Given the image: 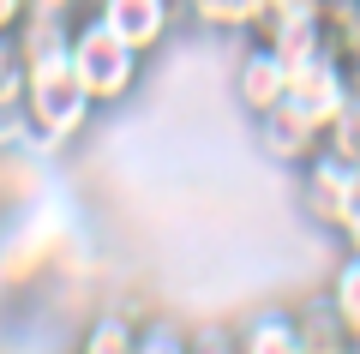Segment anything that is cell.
Masks as SVG:
<instances>
[{
  "label": "cell",
  "instance_id": "obj_4",
  "mask_svg": "<svg viewBox=\"0 0 360 354\" xmlns=\"http://www.w3.org/2000/svg\"><path fill=\"white\" fill-rule=\"evenodd\" d=\"M288 108L307 120V127L330 132V120L348 108V66L336 61L330 49H312L300 61H288Z\"/></svg>",
  "mask_w": 360,
  "mask_h": 354
},
{
  "label": "cell",
  "instance_id": "obj_13",
  "mask_svg": "<svg viewBox=\"0 0 360 354\" xmlns=\"http://www.w3.org/2000/svg\"><path fill=\"white\" fill-rule=\"evenodd\" d=\"M324 49L336 61H360V0H324Z\"/></svg>",
  "mask_w": 360,
  "mask_h": 354
},
{
  "label": "cell",
  "instance_id": "obj_11",
  "mask_svg": "<svg viewBox=\"0 0 360 354\" xmlns=\"http://www.w3.org/2000/svg\"><path fill=\"white\" fill-rule=\"evenodd\" d=\"M252 13H258V0H186V18L198 30H217V37H246Z\"/></svg>",
  "mask_w": 360,
  "mask_h": 354
},
{
  "label": "cell",
  "instance_id": "obj_19",
  "mask_svg": "<svg viewBox=\"0 0 360 354\" xmlns=\"http://www.w3.org/2000/svg\"><path fill=\"white\" fill-rule=\"evenodd\" d=\"M336 241H342V253H360V198H354V210H348V222L336 228Z\"/></svg>",
  "mask_w": 360,
  "mask_h": 354
},
{
  "label": "cell",
  "instance_id": "obj_2",
  "mask_svg": "<svg viewBox=\"0 0 360 354\" xmlns=\"http://www.w3.org/2000/svg\"><path fill=\"white\" fill-rule=\"evenodd\" d=\"M66 61H72V72H78V84H84V96L96 102V114H103V108H120V102H132V90H139V78H144V54L132 49V42H120L96 13H84V18L72 25Z\"/></svg>",
  "mask_w": 360,
  "mask_h": 354
},
{
  "label": "cell",
  "instance_id": "obj_10",
  "mask_svg": "<svg viewBox=\"0 0 360 354\" xmlns=\"http://www.w3.org/2000/svg\"><path fill=\"white\" fill-rule=\"evenodd\" d=\"M324 306H330L336 324L348 330V342H360V253L336 258V270L324 277Z\"/></svg>",
  "mask_w": 360,
  "mask_h": 354
},
{
  "label": "cell",
  "instance_id": "obj_23",
  "mask_svg": "<svg viewBox=\"0 0 360 354\" xmlns=\"http://www.w3.org/2000/svg\"><path fill=\"white\" fill-rule=\"evenodd\" d=\"M180 13H186V0H180Z\"/></svg>",
  "mask_w": 360,
  "mask_h": 354
},
{
  "label": "cell",
  "instance_id": "obj_14",
  "mask_svg": "<svg viewBox=\"0 0 360 354\" xmlns=\"http://www.w3.org/2000/svg\"><path fill=\"white\" fill-rule=\"evenodd\" d=\"M132 354H193V330L174 324V318H162V312H150V318H139Z\"/></svg>",
  "mask_w": 360,
  "mask_h": 354
},
{
  "label": "cell",
  "instance_id": "obj_8",
  "mask_svg": "<svg viewBox=\"0 0 360 354\" xmlns=\"http://www.w3.org/2000/svg\"><path fill=\"white\" fill-rule=\"evenodd\" d=\"M252 127H258V144H264V156H276L283 168H300L307 156H319V151H324V132H319V127H307V120H300L288 102H276L270 114H258Z\"/></svg>",
  "mask_w": 360,
  "mask_h": 354
},
{
  "label": "cell",
  "instance_id": "obj_3",
  "mask_svg": "<svg viewBox=\"0 0 360 354\" xmlns=\"http://www.w3.org/2000/svg\"><path fill=\"white\" fill-rule=\"evenodd\" d=\"M295 192H300L307 222L324 228V234H336L348 222V210H354V198H360V168L342 163L336 151H319V156H307L295 168Z\"/></svg>",
  "mask_w": 360,
  "mask_h": 354
},
{
  "label": "cell",
  "instance_id": "obj_20",
  "mask_svg": "<svg viewBox=\"0 0 360 354\" xmlns=\"http://www.w3.org/2000/svg\"><path fill=\"white\" fill-rule=\"evenodd\" d=\"M348 96L360 102V61H348Z\"/></svg>",
  "mask_w": 360,
  "mask_h": 354
},
{
  "label": "cell",
  "instance_id": "obj_17",
  "mask_svg": "<svg viewBox=\"0 0 360 354\" xmlns=\"http://www.w3.org/2000/svg\"><path fill=\"white\" fill-rule=\"evenodd\" d=\"M193 354H234L229 330H193Z\"/></svg>",
  "mask_w": 360,
  "mask_h": 354
},
{
  "label": "cell",
  "instance_id": "obj_1",
  "mask_svg": "<svg viewBox=\"0 0 360 354\" xmlns=\"http://www.w3.org/2000/svg\"><path fill=\"white\" fill-rule=\"evenodd\" d=\"M25 120H30V144H37V151H72L90 132L96 102L84 96L66 49L25 61Z\"/></svg>",
  "mask_w": 360,
  "mask_h": 354
},
{
  "label": "cell",
  "instance_id": "obj_12",
  "mask_svg": "<svg viewBox=\"0 0 360 354\" xmlns=\"http://www.w3.org/2000/svg\"><path fill=\"white\" fill-rule=\"evenodd\" d=\"M295 312H300V336H307V354H348V330L336 324V312L324 306V294H319V301H300Z\"/></svg>",
  "mask_w": 360,
  "mask_h": 354
},
{
  "label": "cell",
  "instance_id": "obj_6",
  "mask_svg": "<svg viewBox=\"0 0 360 354\" xmlns=\"http://www.w3.org/2000/svg\"><path fill=\"white\" fill-rule=\"evenodd\" d=\"M283 96H288V61L270 49V42L240 37V61H234V102L258 120V114H270Z\"/></svg>",
  "mask_w": 360,
  "mask_h": 354
},
{
  "label": "cell",
  "instance_id": "obj_22",
  "mask_svg": "<svg viewBox=\"0 0 360 354\" xmlns=\"http://www.w3.org/2000/svg\"><path fill=\"white\" fill-rule=\"evenodd\" d=\"M348 354H360V342H348Z\"/></svg>",
  "mask_w": 360,
  "mask_h": 354
},
{
  "label": "cell",
  "instance_id": "obj_16",
  "mask_svg": "<svg viewBox=\"0 0 360 354\" xmlns=\"http://www.w3.org/2000/svg\"><path fill=\"white\" fill-rule=\"evenodd\" d=\"M25 144H30L25 102H0V156H6V151H25Z\"/></svg>",
  "mask_w": 360,
  "mask_h": 354
},
{
  "label": "cell",
  "instance_id": "obj_21",
  "mask_svg": "<svg viewBox=\"0 0 360 354\" xmlns=\"http://www.w3.org/2000/svg\"><path fill=\"white\" fill-rule=\"evenodd\" d=\"M78 6H84V13H96V0H78Z\"/></svg>",
  "mask_w": 360,
  "mask_h": 354
},
{
  "label": "cell",
  "instance_id": "obj_18",
  "mask_svg": "<svg viewBox=\"0 0 360 354\" xmlns=\"http://www.w3.org/2000/svg\"><path fill=\"white\" fill-rule=\"evenodd\" d=\"M25 13H30V0H0V37H13L25 25Z\"/></svg>",
  "mask_w": 360,
  "mask_h": 354
},
{
  "label": "cell",
  "instance_id": "obj_5",
  "mask_svg": "<svg viewBox=\"0 0 360 354\" xmlns=\"http://www.w3.org/2000/svg\"><path fill=\"white\" fill-rule=\"evenodd\" d=\"M96 18L115 30L120 42H132L139 54H156L180 30V0H96Z\"/></svg>",
  "mask_w": 360,
  "mask_h": 354
},
{
  "label": "cell",
  "instance_id": "obj_9",
  "mask_svg": "<svg viewBox=\"0 0 360 354\" xmlns=\"http://www.w3.org/2000/svg\"><path fill=\"white\" fill-rule=\"evenodd\" d=\"M132 336H139V318L103 306V312H90L84 324H78L72 354H132Z\"/></svg>",
  "mask_w": 360,
  "mask_h": 354
},
{
  "label": "cell",
  "instance_id": "obj_15",
  "mask_svg": "<svg viewBox=\"0 0 360 354\" xmlns=\"http://www.w3.org/2000/svg\"><path fill=\"white\" fill-rule=\"evenodd\" d=\"M324 151H336L342 163L360 168V102H354V96H348V108L330 120V132H324Z\"/></svg>",
  "mask_w": 360,
  "mask_h": 354
},
{
  "label": "cell",
  "instance_id": "obj_7",
  "mask_svg": "<svg viewBox=\"0 0 360 354\" xmlns=\"http://www.w3.org/2000/svg\"><path fill=\"white\" fill-rule=\"evenodd\" d=\"M229 342H234V354H307L295 306H258V312H246L229 330Z\"/></svg>",
  "mask_w": 360,
  "mask_h": 354
}]
</instances>
